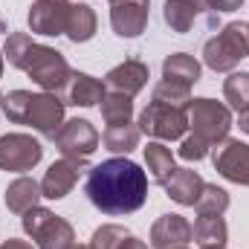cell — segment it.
<instances>
[{
    "instance_id": "cell-14",
    "label": "cell",
    "mask_w": 249,
    "mask_h": 249,
    "mask_svg": "<svg viewBox=\"0 0 249 249\" xmlns=\"http://www.w3.org/2000/svg\"><path fill=\"white\" fill-rule=\"evenodd\" d=\"M151 72H148V64L139 61V58H124L122 64H116L113 70H107L105 75V87L110 93H122V96H136L145 90Z\"/></svg>"
},
{
    "instance_id": "cell-8",
    "label": "cell",
    "mask_w": 249,
    "mask_h": 249,
    "mask_svg": "<svg viewBox=\"0 0 249 249\" xmlns=\"http://www.w3.org/2000/svg\"><path fill=\"white\" fill-rule=\"evenodd\" d=\"M55 148L61 157H75V160H87L90 154L99 151V130L87 119H67L55 133Z\"/></svg>"
},
{
    "instance_id": "cell-39",
    "label": "cell",
    "mask_w": 249,
    "mask_h": 249,
    "mask_svg": "<svg viewBox=\"0 0 249 249\" xmlns=\"http://www.w3.org/2000/svg\"><path fill=\"white\" fill-rule=\"evenodd\" d=\"M0 32H6V35H9V29H6V23H3V20H0Z\"/></svg>"
},
{
    "instance_id": "cell-36",
    "label": "cell",
    "mask_w": 249,
    "mask_h": 249,
    "mask_svg": "<svg viewBox=\"0 0 249 249\" xmlns=\"http://www.w3.org/2000/svg\"><path fill=\"white\" fill-rule=\"evenodd\" d=\"M238 127H241V130H244V133L249 136V107L238 113Z\"/></svg>"
},
{
    "instance_id": "cell-29",
    "label": "cell",
    "mask_w": 249,
    "mask_h": 249,
    "mask_svg": "<svg viewBox=\"0 0 249 249\" xmlns=\"http://www.w3.org/2000/svg\"><path fill=\"white\" fill-rule=\"evenodd\" d=\"M157 102H165V105H174V107H186L191 105V87L188 84H180V81H157L154 84V93H151Z\"/></svg>"
},
{
    "instance_id": "cell-13",
    "label": "cell",
    "mask_w": 249,
    "mask_h": 249,
    "mask_svg": "<svg viewBox=\"0 0 249 249\" xmlns=\"http://www.w3.org/2000/svg\"><path fill=\"white\" fill-rule=\"evenodd\" d=\"M110 3V26L119 38H139L148 29L151 0H107Z\"/></svg>"
},
{
    "instance_id": "cell-22",
    "label": "cell",
    "mask_w": 249,
    "mask_h": 249,
    "mask_svg": "<svg viewBox=\"0 0 249 249\" xmlns=\"http://www.w3.org/2000/svg\"><path fill=\"white\" fill-rule=\"evenodd\" d=\"M197 15H200L197 0H165V6H162V20H165L168 29L177 32V35L191 32Z\"/></svg>"
},
{
    "instance_id": "cell-23",
    "label": "cell",
    "mask_w": 249,
    "mask_h": 249,
    "mask_svg": "<svg viewBox=\"0 0 249 249\" xmlns=\"http://www.w3.org/2000/svg\"><path fill=\"white\" fill-rule=\"evenodd\" d=\"M139 139H142V130H139V124H133V122L107 124V130L102 133V145L110 154H122V157H127L133 148H139Z\"/></svg>"
},
{
    "instance_id": "cell-5",
    "label": "cell",
    "mask_w": 249,
    "mask_h": 249,
    "mask_svg": "<svg viewBox=\"0 0 249 249\" xmlns=\"http://www.w3.org/2000/svg\"><path fill=\"white\" fill-rule=\"evenodd\" d=\"M139 130L148 133L151 139L157 142H174V139H183L188 130V110L186 107H174V105H165V102H157L151 99L145 105V110L139 113Z\"/></svg>"
},
{
    "instance_id": "cell-11",
    "label": "cell",
    "mask_w": 249,
    "mask_h": 249,
    "mask_svg": "<svg viewBox=\"0 0 249 249\" xmlns=\"http://www.w3.org/2000/svg\"><path fill=\"white\" fill-rule=\"evenodd\" d=\"M84 171H90L87 160H75V157H61V160H55V162L47 168L44 180H41V194H44L47 200H64V197L75 188L78 177H81Z\"/></svg>"
},
{
    "instance_id": "cell-24",
    "label": "cell",
    "mask_w": 249,
    "mask_h": 249,
    "mask_svg": "<svg viewBox=\"0 0 249 249\" xmlns=\"http://www.w3.org/2000/svg\"><path fill=\"white\" fill-rule=\"evenodd\" d=\"M200 72H203L200 61L188 53H174L162 61V78H168V81H180V84L191 87L200 81Z\"/></svg>"
},
{
    "instance_id": "cell-26",
    "label": "cell",
    "mask_w": 249,
    "mask_h": 249,
    "mask_svg": "<svg viewBox=\"0 0 249 249\" xmlns=\"http://www.w3.org/2000/svg\"><path fill=\"white\" fill-rule=\"evenodd\" d=\"M99 107H102L105 124H124V122H130V116H133V99L122 96V93H110L107 90Z\"/></svg>"
},
{
    "instance_id": "cell-37",
    "label": "cell",
    "mask_w": 249,
    "mask_h": 249,
    "mask_svg": "<svg viewBox=\"0 0 249 249\" xmlns=\"http://www.w3.org/2000/svg\"><path fill=\"white\" fill-rule=\"evenodd\" d=\"M70 249H93V244H72Z\"/></svg>"
},
{
    "instance_id": "cell-2",
    "label": "cell",
    "mask_w": 249,
    "mask_h": 249,
    "mask_svg": "<svg viewBox=\"0 0 249 249\" xmlns=\"http://www.w3.org/2000/svg\"><path fill=\"white\" fill-rule=\"evenodd\" d=\"M249 58V23L232 20L214 38L203 44V61L214 72H232L238 64Z\"/></svg>"
},
{
    "instance_id": "cell-19",
    "label": "cell",
    "mask_w": 249,
    "mask_h": 249,
    "mask_svg": "<svg viewBox=\"0 0 249 249\" xmlns=\"http://www.w3.org/2000/svg\"><path fill=\"white\" fill-rule=\"evenodd\" d=\"M96 26H99V18H96V12L87 3H72L70 6V18H67L64 35L72 44H87L96 35Z\"/></svg>"
},
{
    "instance_id": "cell-30",
    "label": "cell",
    "mask_w": 249,
    "mask_h": 249,
    "mask_svg": "<svg viewBox=\"0 0 249 249\" xmlns=\"http://www.w3.org/2000/svg\"><path fill=\"white\" fill-rule=\"evenodd\" d=\"M29 90H12V93H6L3 96V113H6V119L12 124H23L26 119V107H29Z\"/></svg>"
},
{
    "instance_id": "cell-6",
    "label": "cell",
    "mask_w": 249,
    "mask_h": 249,
    "mask_svg": "<svg viewBox=\"0 0 249 249\" xmlns=\"http://www.w3.org/2000/svg\"><path fill=\"white\" fill-rule=\"evenodd\" d=\"M44 93H61L72 75V67L67 64L61 53L55 47H47V44H35L32 50V58L23 70Z\"/></svg>"
},
{
    "instance_id": "cell-35",
    "label": "cell",
    "mask_w": 249,
    "mask_h": 249,
    "mask_svg": "<svg viewBox=\"0 0 249 249\" xmlns=\"http://www.w3.org/2000/svg\"><path fill=\"white\" fill-rule=\"evenodd\" d=\"M0 249H32L29 241H20V238H9V241H3Z\"/></svg>"
},
{
    "instance_id": "cell-38",
    "label": "cell",
    "mask_w": 249,
    "mask_h": 249,
    "mask_svg": "<svg viewBox=\"0 0 249 249\" xmlns=\"http://www.w3.org/2000/svg\"><path fill=\"white\" fill-rule=\"evenodd\" d=\"M3 67H6V58H3V50H0V78H3Z\"/></svg>"
},
{
    "instance_id": "cell-4",
    "label": "cell",
    "mask_w": 249,
    "mask_h": 249,
    "mask_svg": "<svg viewBox=\"0 0 249 249\" xmlns=\"http://www.w3.org/2000/svg\"><path fill=\"white\" fill-rule=\"evenodd\" d=\"M188 127L197 139H203L209 148H214L232 130V110H229V105L214 102V99H191Z\"/></svg>"
},
{
    "instance_id": "cell-3",
    "label": "cell",
    "mask_w": 249,
    "mask_h": 249,
    "mask_svg": "<svg viewBox=\"0 0 249 249\" xmlns=\"http://www.w3.org/2000/svg\"><path fill=\"white\" fill-rule=\"evenodd\" d=\"M23 232L35 241L38 249H70L75 244V229L67 217H58L55 212L44 206H32L20 214Z\"/></svg>"
},
{
    "instance_id": "cell-16",
    "label": "cell",
    "mask_w": 249,
    "mask_h": 249,
    "mask_svg": "<svg viewBox=\"0 0 249 249\" xmlns=\"http://www.w3.org/2000/svg\"><path fill=\"white\" fill-rule=\"evenodd\" d=\"M194 241V226L183 214H162L151 226V249H180Z\"/></svg>"
},
{
    "instance_id": "cell-33",
    "label": "cell",
    "mask_w": 249,
    "mask_h": 249,
    "mask_svg": "<svg viewBox=\"0 0 249 249\" xmlns=\"http://www.w3.org/2000/svg\"><path fill=\"white\" fill-rule=\"evenodd\" d=\"M209 151H212V148H209L203 139H197V136L191 133V136H186V139L180 142V151H177V154H180L186 162H200V160L209 157Z\"/></svg>"
},
{
    "instance_id": "cell-9",
    "label": "cell",
    "mask_w": 249,
    "mask_h": 249,
    "mask_svg": "<svg viewBox=\"0 0 249 249\" xmlns=\"http://www.w3.org/2000/svg\"><path fill=\"white\" fill-rule=\"evenodd\" d=\"M64 105L58 93H32L29 96V107H26V119L23 124H29L35 133L55 139L58 127L64 124Z\"/></svg>"
},
{
    "instance_id": "cell-31",
    "label": "cell",
    "mask_w": 249,
    "mask_h": 249,
    "mask_svg": "<svg viewBox=\"0 0 249 249\" xmlns=\"http://www.w3.org/2000/svg\"><path fill=\"white\" fill-rule=\"evenodd\" d=\"M127 235H133V232L124 229V226H119V223H105V226H99V229L93 232L90 244H93V249H116Z\"/></svg>"
},
{
    "instance_id": "cell-12",
    "label": "cell",
    "mask_w": 249,
    "mask_h": 249,
    "mask_svg": "<svg viewBox=\"0 0 249 249\" xmlns=\"http://www.w3.org/2000/svg\"><path fill=\"white\" fill-rule=\"evenodd\" d=\"M70 0H35L29 6L26 23L32 29V35H44V38H58L67 29V18H70Z\"/></svg>"
},
{
    "instance_id": "cell-15",
    "label": "cell",
    "mask_w": 249,
    "mask_h": 249,
    "mask_svg": "<svg viewBox=\"0 0 249 249\" xmlns=\"http://www.w3.org/2000/svg\"><path fill=\"white\" fill-rule=\"evenodd\" d=\"M105 93H107L105 81H99V78L90 75V72L72 70L67 87H64L58 96H61L64 105H72V107H96V105H102Z\"/></svg>"
},
{
    "instance_id": "cell-42",
    "label": "cell",
    "mask_w": 249,
    "mask_h": 249,
    "mask_svg": "<svg viewBox=\"0 0 249 249\" xmlns=\"http://www.w3.org/2000/svg\"><path fill=\"white\" fill-rule=\"evenodd\" d=\"M180 249H188V247H180Z\"/></svg>"
},
{
    "instance_id": "cell-7",
    "label": "cell",
    "mask_w": 249,
    "mask_h": 249,
    "mask_svg": "<svg viewBox=\"0 0 249 249\" xmlns=\"http://www.w3.org/2000/svg\"><path fill=\"white\" fill-rule=\"evenodd\" d=\"M44 160V148L32 133H6L0 136V171L26 174Z\"/></svg>"
},
{
    "instance_id": "cell-1",
    "label": "cell",
    "mask_w": 249,
    "mask_h": 249,
    "mask_svg": "<svg viewBox=\"0 0 249 249\" xmlns=\"http://www.w3.org/2000/svg\"><path fill=\"white\" fill-rule=\"evenodd\" d=\"M84 194L107 217L133 214L148 200V171L127 157H110L87 171Z\"/></svg>"
},
{
    "instance_id": "cell-40",
    "label": "cell",
    "mask_w": 249,
    "mask_h": 249,
    "mask_svg": "<svg viewBox=\"0 0 249 249\" xmlns=\"http://www.w3.org/2000/svg\"><path fill=\"white\" fill-rule=\"evenodd\" d=\"M0 107H3V93H0Z\"/></svg>"
},
{
    "instance_id": "cell-10",
    "label": "cell",
    "mask_w": 249,
    "mask_h": 249,
    "mask_svg": "<svg viewBox=\"0 0 249 249\" xmlns=\"http://www.w3.org/2000/svg\"><path fill=\"white\" fill-rule=\"evenodd\" d=\"M212 162H214V171H217L223 180L249 188V145L247 142L226 136L220 145H214Z\"/></svg>"
},
{
    "instance_id": "cell-17",
    "label": "cell",
    "mask_w": 249,
    "mask_h": 249,
    "mask_svg": "<svg viewBox=\"0 0 249 249\" xmlns=\"http://www.w3.org/2000/svg\"><path fill=\"white\" fill-rule=\"evenodd\" d=\"M41 197H44V194H41V183H38L35 177H18V180H12V183L6 186L3 203H6V209H9L12 214H23V212H29L32 206H38Z\"/></svg>"
},
{
    "instance_id": "cell-34",
    "label": "cell",
    "mask_w": 249,
    "mask_h": 249,
    "mask_svg": "<svg viewBox=\"0 0 249 249\" xmlns=\"http://www.w3.org/2000/svg\"><path fill=\"white\" fill-rule=\"evenodd\" d=\"M116 249H151V247H148L145 241H139L136 235H127V238H124V241H122Z\"/></svg>"
},
{
    "instance_id": "cell-21",
    "label": "cell",
    "mask_w": 249,
    "mask_h": 249,
    "mask_svg": "<svg viewBox=\"0 0 249 249\" xmlns=\"http://www.w3.org/2000/svg\"><path fill=\"white\" fill-rule=\"evenodd\" d=\"M145 165H148V174H151V180H154L157 186H165V183L171 180V174L177 171L171 148H165V145L157 142V139L148 142V148H145Z\"/></svg>"
},
{
    "instance_id": "cell-28",
    "label": "cell",
    "mask_w": 249,
    "mask_h": 249,
    "mask_svg": "<svg viewBox=\"0 0 249 249\" xmlns=\"http://www.w3.org/2000/svg\"><path fill=\"white\" fill-rule=\"evenodd\" d=\"M223 99L232 110H247L249 107V72H232L223 81Z\"/></svg>"
},
{
    "instance_id": "cell-41",
    "label": "cell",
    "mask_w": 249,
    "mask_h": 249,
    "mask_svg": "<svg viewBox=\"0 0 249 249\" xmlns=\"http://www.w3.org/2000/svg\"><path fill=\"white\" fill-rule=\"evenodd\" d=\"M212 249H226V247H212Z\"/></svg>"
},
{
    "instance_id": "cell-32",
    "label": "cell",
    "mask_w": 249,
    "mask_h": 249,
    "mask_svg": "<svg viewBox=\"0 0 249 249\" xmlns=\"http://www.w3.org/2000/svg\"><path fill=\"white\" fill-rule=\"evenodd\" d=\"M200 6V15L206 18V23L214 29L217 26V18L220 15H229V12H238L244 6V0H197Z\"/></svg>"
},
{
    "instance_id": "cell-20",
    "label": "cell",
    "mask_w": 249,
    "mask_h": 249,
    "mask_svg": "<svg viewBox=\"0 0 249 249\" xmlns=\"http://www.w3.org/2000/svg\"><path fill=\"white\" fill-rule=\"evenodd\" d=\"M194 241H197L200 249L226 247L229 226H226L223 214H197V220H194Z\"/></svg>"
},
{
    "instance_id": "cell-18",
    "label": "cell",
    "mask_w": 249,
    "mask_h": 249,
    "mask_svg": "<svg viewBox=\"0 0 249 249\" xmlns=\"http://www.w3.org/2000/svg\"><path fill=\"white\" fill-rule=\"evenodd\" d=\"M203 177L197 174V171H191V168H177L174 174H171V180L165 183V194L174 200V203H180V206H194L197 203V197H200V191H203Z\"/></svg>"
},
{
    "instance_id": "cell-27",
    "label": "cell",
    "mask_w": 249,
    "mask_h": 249,
    "mask_svg": "<svg viewBox=\"0 0 249 249\" xmlns=\"http://www.w3.org/2000/svg\"><path fill=\"white\" fill-rule=\"evenodd\" d=\"M194 209H197V214H223L229 209V191L220 188L217 183H206Z\"/></svg>"
},
{
    "instance_id": "cell-25",
    "label": "cell",
    "mask_w": 249,
    "mask_h": 249,
    "mask_svg": "<svg viewBox=\"0 0 249 249\" xmlns=\"http://www.w3.org/2000/svg\"><path fill=\"white\" fill-rule=\"evenodd\" d=\"M32 50H35V41L29 32H9L6 44H3V58L15 70H26V64L32 58Z\"/></svg>"
}]
</instances>
